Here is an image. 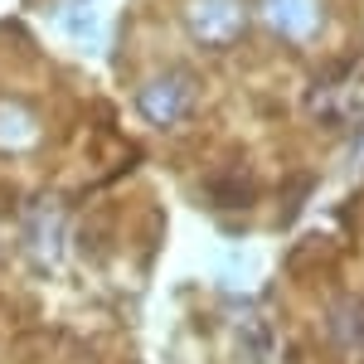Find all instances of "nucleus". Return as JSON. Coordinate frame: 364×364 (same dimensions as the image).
<instances>
[{
  "label": "nucleus",
  "instance_id": "1",
  "mask_svg": "<svg viewBox=\"0 0 364 364\" xmlns=\"http://www.w3.org/2000/svg\"><path fill=\"white\" fill-rule=\"evenodd\" d=\"M331 326H336V345L364 350V301H345V306L331 316Z\"/></svg>",
  "mask_w": 364,
  "mask_h": 364
}]
</instances>
